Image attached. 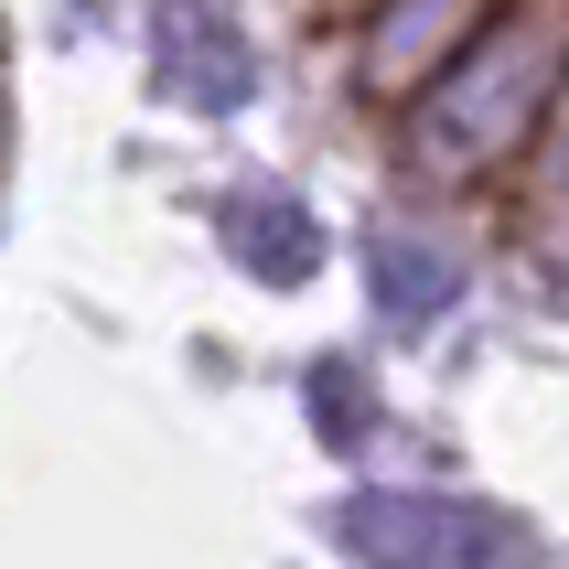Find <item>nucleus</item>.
<instances>
[{"mask_svg": "<svg viewBox=\"0 0 569 569\" xmlns=\"http://www.w3.org/2000/svg\"><path fill=\"white\" fill-rule=\"evenodd\" d=\"M345 538L366 569H527L506 516L451 506V495H366L345 516Z\"/></svg>", "mask_w": 569, "mask_h": 569, "instance_id": "nucleus-2", "label": "nucleus"}, {"mask_svg": "<svg viewBox=\"0 0 569 569\" xmlns=\"http://www.w3.org/2000/svg\"><path fill=\"white\" fill-rule=\"evenodd\" d=\"M559 64H569V11H516L506 32L462 43L451 87L419 108V161H430V172H483V161H506L516 140H527V119L548 108Z\"/></svg>", "mask_w": 569, "mask_h": 569, "instance_id": "nucleus-1", "label": "nucleus"}, {"mask_svg": "<svg viewBox=\"0 0 569 569\" xmlns=\"http://www.w3.org/2000/svg\"><path fill=\"white\" fill-rule=\"evenodd\" d=\"M451 280H462V269H451L441 248H419V237H387L377 248V290L398 301V322H430L451 301Z\"/></svg>", "mask_w": 569, "mask_h": 569, "instance_id": "nucleus-5", "label": "nucleus"}, {"mask_svg": "<svg viewBox=\"0 0 569 569\" xmlns=\"http://www.w3.org/2000/svg\"><path fill=\"white\" fill-rule=\"evenodd\" d=\"M473 11H483V0H398V11H387V32H377V54H366V87H377V97L419 87L441 54H462V43H473Z\"/></svg>", "mask_w": 569, "mask_h": 569, "instance_id": "nucleus-3", "label": "nucleus"}, {"mask_svg": "<svg viewBox=\"0 0 569 569\" xmlns=\"http://www.w3.org/2000/svg\"><path fill=\"white\" fill-rule=\"evenodd\" d=\"M226 237H237V258H248L258 280H301V269L322 258V237L290 216V204H237V216H226Z\"/></svg>", "mask_w": 569, "mask_h": 569, "instance_id": "nucleus-4", "label": "nucleus"}, {"mask_svg": "<svg viewBox=\"0 0 569 569\" xmlns=\"http://www.w3.org/2000/svg\"><path fill=\"white\" fill-rule=\"evenodd\" d=\"M322 419H333V441H355V377L345 366H322Z\"/></svg>", "mask_w": 569, "mask_h": 569, "instance_id": "nucleus-6", "label": "nucleus"}]
</instances>
